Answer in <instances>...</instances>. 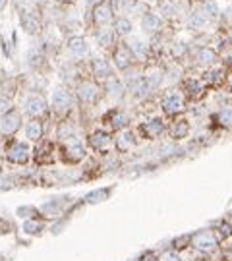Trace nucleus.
<instances>
[{
  "mask_svg": "<svg viewBox=\"0 0 232 261\" xmlns=\"http://www.w3.org/2000/svg\"><path fill=\"white\" fill-rule=\"evenodd\" d=\"M110 41H112V33H108V31H102V33H99V43L101 44H110Z\"/></svg>",
  "mask_w": 232,
  "mask_h": 261,
  "instance_id": "obj_30",
  "label": "nucleus"
},
{
  "mask_svg": "<svg viewBox=\"0 0 232 261\" xmlns=\"http://www.w3.org/2000/svg\"><path fill=\"white\" fill-rule=\"evenodd\" d=\"M8 110H10V102H8V99H2V97H0V116H4Z\"/></svg>",
  "mask_w": 232,
  "mask_h": 261,
  "instance_id": "obj_33",
  "label": "nucleus"
},
{
  "mask_svg": "<svg viewBox=\"0 0 232 261\" xmlns=\"http://www.w3.org/2000/svg\"><path fill=\"white\" fill-rule=\"evenodd\" d=\"M134 144V138H132L130 132H124L122 136H118V140H116V147L120 149V151H126L128 147H132Z\"/></svg>",
  "mask_w": 232,
  "mask_h": 261,
  "instance_id": "obj_22",
  "label": "nucleus"
},
{
  "mask_svg": "<svg viewBox=\"0 0 232 261\" xmlns=\"http://www.w3.org/2000/svg\"><path fill=\"white\" fill-rule=\"evenodd\" d=\"M130 50H132V54H138V56H144L145 54V44L140 41V39H132L130 41Z\"/></svg>",
  "mask_w": 232,
  "mask_h": 261,
  "instance_id": "obj_24",
  "label": "nucleus"
},
{
  "mask_svg": "<svg viewBox=\"0 0 232 261\" xmlns=\"http://www.w3.org/2000/svg\"><path fill=\"white\" fill-rule=\"evenodd\" d=\"M93 74L99 80H108L110 78V66L104 60H95L93 62Z\"/></svg>",
  "mask_w": 232,
  "mask_h": 261,
  "instance_id": "obj_18",
  "label": "nucleus"
},
{
  "mask_svg": "<svg viewBox=\"0 0 232 261\" xmlns=\"http://www.w3.org/2000/svg\"><path fill=\"white\" fill-rule=\"evenodd\" d=\"M226 86H228V91L232 93V76L228 78V82H226Z\"/></svg>",
  "mask_w": 232,
  "mask_h": 261,
  "instance_id": "obj_36",
  "label": "nucleus"
},
{
  "mask_svg": "<svg viewBox=\"0 0 232 261\" xmlns=\"http://www.w3.org/2000/svg\"><path fill=\"white\" fill-rule=\"evenodd\" d=\"M58 2H70V0H58Z\"/></svg>",
  "mask_w": 232,
  "mask_h": 261,
  "instance_id": "obj_39",
  "label": "nucleus"
},
{
  "mask_svg": "<svg viewBox=\"0 0 232 261\" xmlns=\"http://www.w3.org/2000/svg\"><path fill=\"white\" fill-rule=\"evenodd\" d=\"M22 26H24V29H26L28 33L39 31V18H37V14H33V12L24 14L22 16Z\"/></svg>",
  "mask_w": 232,
  "mask_h": 261,
  "instance_id": "obj_15",
  "label": "nucleus"
},
{
  "mask_svg": "<svg viewBox=\"0 0 232 261\" xmlns=\"http://www.w3.org/2000/svg\"><path fill=\"white\" fill-rule=\"evenodd\" d=\"M142 130H144L145 138L155 140V138H159L160 134H162V130H164V124H162V120H160V118H153V120L145 122L144 126H142Z\"/></svg>",
  "mask_w": 232,
  "mask_h": 261,
  "instance_id": "obj_9",
  "label": "nucleus"
},
{
  "mask_svg": "<svg viewBox=\"0 0 232 261\" xmlns=\"http://www.w3.org/2000/svg\"><path fill=\"white\" fill-rule=\"evenodd\" d=\"M22 126V114L18 110H8L4 116H0V132L4 136H12Z\"/></svg>",
  "mask_w": 232,
  "mask_h": 261,
  "instance_id": "obj_4",
  "label": "nucleus"
},
{
  "mask_svg": "<svg viewBox=\"0 0 232 261\" xmlns=\"http://www.w3.org/2000/svg\"><path fill=\"white\" fill-rule=\"evenodd\" d=\"M205 12L209 16H217V12H218L217 4H215V2H207V4H205Z\"/></svg>",
  "mask_w": 232,
  "mask_h": 261,
  "instance_id": "obj_32",
  "label": "nucleus"
},
{
  "mask_svg": "<svg viewBox=\"0 0 232 261\" xmlns=\"http://www.w3.org/2000/svg\"><path fill=\"white\" fill-rule=\"evenodd\" d=\"M116 31L118 33H122V35H128L132 33V22L128 18H120L118 22H116Z\"/></svg>",
  "mask_w": 232,
  "mask_h": 261,
  "instance_id": "obj_23",
  "label": "nucleus"
},
{
  "mask_svg": "<svg viewBox=\"0 0 232 261\" xmlns=\"http://www.w3.org/2000/svg\"><path fill=\"white\" fill-rule=\"evenodd\" d=\"M6 157L10 162H16V164H26L29 160V147L24 142H14V144L8 147L6 151Z\"/></svg>",
  "mask_w": 232,
  "mask_h": 261,
  "instance_id": "obj_5",
  "label": "nucleus"
},
{
  "mask_svg": "<svg viewBox=\"0 0 232 261\" xmlns=\"http://www.w3.org/2000/svg\"><path fill=\"white\" fill-rule=\"evenodd\" d=\"M190 238L192 236H182V238H176L172 242V248L174 250H182V248H186L188 244H184V242H190Z\"/></svg>",
  "mask_w": 232,
  "mask_h": 261,
  "instance_id": "obj_29",
  "label": "nucleus"
},
{
  "mask_svg": "<svg viewBox=\"0 0 232 261\" xmlns=\"http://www.w3.org/2000/svg\"><path fill=\"white\" fill-rule=\"evenodd\" d=\"M112 140L106 132H95L91 138H89V145L95 149V151H104L106 147H110Z\"/></svg>",
  "mask_w": 232,
  "mask_h": 261,
  "instance_id": "obj_10",
  "label": "nucleus"
},
{
  "mask_svg": "<svg viewBox=\"0 0 232 261\" xmlns=\"http://www.w3.org/2000/svg\"><path fill=\"white\" fill-rule=\"evenodd\" d=\"M140 261H159V258H157L153 252H147V254H144V256L140 258Z\"/></svg>",
  "mask_w": 232,
  "mask_h": 261,
  "instance_id": "obj_35",
  "label": "nucleus"
},
{
  "mask_svg": "<svg viewBox=\"0 0 232 261\" xmlns=\"http://www.w3.org/2000/svg\"><path fill=\"white\" fill-rule=\"evenodd\" d=\"M62 155L68 162H80L86 157V149H84L82 142H78L76 138H70L62 147Z\"/></svg>",
  "mask_w": 232,
  "mask_h": 261,
  "instance_id": "obj_2",
  "label": "nucleus"
},
{
  "mask_svg": "<svg viewBox=\"0 0 232 261\" xmlns=\"http://www.w3.org/2000/svg\"><path fill=\"white\" fill-rule=\"evenodd\" d=\"M159 261H182V260H180V256H178L176 250H168V252H162V254H160Z\"/></svg>",
  "mask_w": 232,
  "mask_h": 261,
  "instance_id": "obj_26",
  "label": "nucleus"
},
{
  "mask_svg": "<svg viewBox=\"0 0 232 261\" xmlns=\"http://www.w3.org/2000/svg\"><path fill=\"white\" fill-rule=\"evenodd\" d=\"M24 228H26V232H31V234H33V232H41L43 224H41V222H31V220H29V222L24 224Z\"/></svg>",
  "mask_w": 232,
  "mask_h": 261,
  "instance_id": "obj_27",
  "label": "nucleus"
},
{
  "mask_svg": "<svg viewBox=\"0 0 232 261\" xmlns=\"http://www.w3.org/2000/svg\"><path fill=\"white\" fill-rule=\"evenodd\" d=\"M106 120H108V124L114 128V130H122V128H126L128 126V116L124 114V112H120V110H112L110 114L106 116Z\"/></svg>",
  "mask_w": 232,
  "mask_h": 261,
  "instance_id": "obj_13",
  "label": "nucleus"
},
{
  "mask_svg": "<svg viewBox=\"0 0 232 261\" xmlns=\"http://www.w3.org/2000/svg\"><path fill=\"white\" fill-rule=\"evenodd\" d=\"M190 244L202 254H213L218 248V236L213 228H203V230L192 234Z\"/></svg>",
  "mask_w": 232,
  "mask_h": 261,
  "instance_id": "obj_1",
  "label": "nucleus"
},
{
  "mask_svg": "<svg viewBox=\"0 0 232 261\" xmlns=\"http://www.w3.org/2000/svg\"><path fill=\"white\" fill-rule=\"evenodd\" d=\"M132 58H134V54H132V50L128 48V46H118V48H116L114 62H116V66H118L120 70H126V68L130 66Z\"/></svg>",
  "mask_w": 232,
  "mask_h": 261,
  "instance_id": "obj_11",
  "label": "nucleus"
},
{
  "mask_svg": "<svg viewBox=\"0 0 232 261\" xmlns=\"http://www.w3.org/2000/svg\"><path fill=\"white\" fill-rule=\"evenodd\" d=\"M72 106V97L66 89H56L54 95H52V108L58 114H66Z\"/></svg>",
  "mask_w": 232,
  "mask_h": 261,
  "instance_id": "obj_6",
  "label": "nucleus"
},
{
  "mask_svg": "<svg viewBox=\"0 0 232 261\" xmlns=\"http://www.w3.org/2000/svg\"><path fill=\"white\" fill-rule=\"evenodd\" d=\"M26 136H28L29 140H33V142L41 140L43 138V126H41V122L39 120H31L28 126H26Z\"/></svg>",
  "mask_w": 232,
  "mask_h": 261,
  "instance_id": "obj_16",
  "label": "nucleus"
},
{
  "mask_svg": "<svg viewBox=\"0 0 232 261\" xmlns=\"http://www.w3.org/2000/svg\"><path fill=\"white\" fill-rule=\"evenodd\" d=\"M89 2H97V4H101L102 0H89Z\"/></svg>",
  "mask_w": 232,
  "mask_h": 261,
  "instance_id": "obj_38",
  "label": "nucleus"
},
{
  "mask_svg": "<svg viewBox=\"0 0 232 261\" xmlns=\"http://www.w3.org/2000/svg\"><path fill=\"white\" fill-rule=\"evenodd\" d=\"M24 108H26V112H28L29 116L37 118V116H41V114H44V112H46V102H44L43 97H39V95H33V97H28V99H26Z\"/></svg>",
  "mask_w": 232,
  "mask_h": 261,
  "instance_id": "obj_7",
  "label": "nucleus"
},
{
  "mask_svg": "<svg viewBox=\"0 0 232 261\" xmlns=\"http://www.w3.org/2000/svg\"><path fill=\"white\" fill-rule=\"evenodd\" d=\"M203 22H205V20H203L200 14L192 16V20H190V28H202Z\"/></svg>",
  "mask_w": 232,
  "mask_h": 261,
  "instance_id": "obj_31",
  "label": "nucleus"
},
{
  "mask_svg": "<svg viewBox=\"0 0 232 261\" xmlns=\"http://www.w3.org/2000/svg\"><path fill=\"white\" fill-rule=\"evenodd\" d=\"M190 132V126L186 120H178V122H174L172 126H170V136H172L174 140H182V138H186Z\"/></svg>",
  "mask_w": 232,
  "mask_h": 261,
  "instance_id": "obj_17",
  "label": "nucleus"
},
{
  "mask_svg": "<svg viewBox=\"0 0 232 261\" xmlns=\"http://www.w3.org/2000/svg\"><path fill=\"white\" fill-rule=\"evenodd\" d=\"M196 60H198V64H202V66H211V64L215 62V52H213L211 48H200V50L196 52Z\"/></svg>",
  "mask_w": 232,
  "mask_h": 261,
  "instance_id": "obj_19",
  "label": "nucleus"
},
{
  "mask_svg": "<svg viewBox=\"0 0 232 261\" xmlns=\"http://www.w3.org/2000/svg\"><path fill=\"white\" fill-rule=\"evenodd\" d=\"M218 122L222 126H232V108H222L218 112Z\"/></svg>",
  "mask_w": 232,
  "mask_h": 261,
  "instance_id": "obj_25",
  "label": "nucleus"
},
{
  "mask_svg": "<svg viewBox=\"0 0 232 261\" xmlns=\"http://www.w3.org/2000/svg\"><path fill=\"white\" fill-rule=\"evenodd\" d=\"M106 93H108L110 97H122V93H124V87H122V84H120L118 80L108 78V80H106Z\"/></svg>",
  "mask_w": 232,
  "mask_h": 261,
  "instance_id": "obj_20",
  "label": "nucleus"
},
{
  "mask_svg": "<svg viewBox=\"0 0 232 261\" xmlns=\"http://www.w3.org/2000/svg\"><path fill=\"white\" fill-rule=\"evenodd\" d=\"M136 4V0H118V8H122V10H128Z\"/></svg>",
  "mask_w": 232,
  "mask_h": 261,
  "instance_id": "obj_34",
  "label": "nucleus"
},
{
  "mask_svg": "<svg viewBox=\"0 0 232 261\" xmlns=\"http://www.w3.org/2000/svg\"><path fill=\"white\" fill-rule=\"evenodd\" d=\"M162 110L166 112V114H178V112H182L184 110V97H182V93H178V91H168L164 97H162Z\"/></svg>",
  "mask_w": 232,
  "mask_h": 261,
  "instance_id": "obj_3",
  "label": "nucleus"
},
{
  "mask_svg": "<svg viewBox=\"0 0 232 261\" xmlns=\"http://www.w3.org/2000/svg\"><path fill=\"white\" fill-rule=\"evenodd\" d=\"M160 28V18H157L155 14H145L144 16V29L147 33L151 31H157Z\"/></svg>",
  "mask_w": 232,
  "mask_h": 261,
  "instance_id": "obj_21",
  "label": "nucleus"
},
{
  "mask_svg": "<svg viewBox=\"0 0 232 261\" xmlns=\"http://www.w3.org/2000/svg\"><path fill=\"white\" fill-rule=\"evenodd\" d=\"M159 8H160L162 14H172L174 12V6L170 4V0H160Z\"/></svg>",
  "mask_w": 232,
  "mask_h": 261,
  "instance_id": "obj_28",
  "label": "nucleus"
},
{
  "mask_svg": "<svg viewBox=\"0 0 232 261\" xmlns=\"http://www.w3.org/2000/svg\"><path fill=\"white\" fill-rule=\"evenodd\" d=\"M68 48H70V52L76 54V56H86L87 54V43L82 37H72V39L68 41Z\"/></svg>",
  "mask_w": 232,
  "mask_h": 261,
  "instance_id": "obj_14",
  "label": "nucleus"
},
{
  "mask_svg": "<svg viewBox=\"0 0 232 261\" xmlns=\"http://www.w3.org/2000/svg\"><path fill=\"white\" fill-rule=\"evenodd\" d=\"M93 18H95V22H97L99 26H106V24H110V22H112V10H110V6L104 4V2H101V4L95 8Z\"/></svg>",
  "mask_w": 232,
  "mask_h": 261,
  "instance_id": "obj_12",
  "label": "nucleus"
},
{
  "mask_svg": "<svg viewBox=\"0 0 232 261\" xmlns=\"http://www.w3.org/2000/svg\"><path fill=\"white\" fill-rule=\"evenodd\" d=\"M6 2H8V0H0V10H2L4 6H6Z\"/></svg>",
  "mask_w": 232,
  "mask_h": 261,
  "instance_id": "obj_37",
  "label": "nucleus"
},
{
  "mask_svg": "<svg viewBox=\"0 0 232 261\" xmlns=\"http://www.w3.org/2000/svg\"><path fill=\"white\" fill-rule=\"evenodd\" d=\"M78 97H80V101L86 102V104L95 102L97 97H99V87L95 86V84H91V82H84V84H80V87H78Z\"/></svg>",
  "mask_w": 232,
  "mask_h": 261,
  "instance_id": "obj_8",
  "label": "nucleus"
}]
</instances>
